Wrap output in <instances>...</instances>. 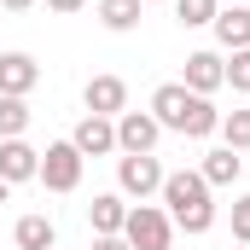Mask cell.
<instances>
[{"label":"cell","mask_w":250,"mask_h":250,"mask_svg":"<svg viewBox=\"0 0 250 250\" xmlns=\"http://www.w3.org/2000/svg\"><path fill=\"white\" fill-rule=\"evenodd\" d=\"M151 117L169 128V134H187V140H209V134L221 128V111H215L204 93L181 87V82H163V87L151 93Z\"/></svg>","instance_id":"obj_1"},{"label":"cell","mask_w":250,"mask_h":250,"mask_svg":"<svg viewBox=\"0 0 250 250\" xmlns=\"http://www.w3.org/2000/svg\"><path fill=\"white\" fill-rule=\"evenodd\" d=\"M163 209H169V221L181 233H192V239L215 227V198H209V181L198 169H169L163 175Z\"/></svg>","instance_id":"obj_2"},{"label":"cell","mask_w":250,"mask_h":250,"mask_svg":"<svg viewBox=\"0 0 250 250\" xmlns=\"http://www.w3.org/2000/svg\"><path fill=\"white\" fill-rule=\"evenodd\" d=\"M123 239L134 250H175V221H169V209H157V204H128Z\"/></svg>","instance_id":"obj_3"},{"label":"cell","mask_w":250,"mask_h":250,"mask_svg":"<svg viewBox=\"0 0 250 250\" xmlns=\"http://www.w3.org/2000/svg\"><path fill=\"white\" fill-rule=\"evenodd\" d=\"M82 163H87V157H82L70 140H53V146L41 151V175H35V181L47 192H76L82 187Z\"/></svg>","instance_id":"obj_4"},{"label":"cell","mask_w":250,"mask_h":250,"mask_svg":"<svg viewBox=\"0 0 250 250\" xmlns=\"http://www.w3.org/2000/svg\"><path fill=\"white\" fill-rule=\"evenodd\" d=\"M163 163L151 157V151H134V157H117V187H123V198H151V192H163Z\"/></svg>","instance_id":"obj_5"},{"label":"cell","mask_w":250,"mask_h":250,"mask_svg":"<svg viewBox=\"0 0 250 250\" xmlns=\"http://www.w3.org/2000/svg\"><path fill=\"white\" fill-rule=\"evenodd\" d=\"M157 140H163V123H157L151 111H123V117H117V151H123V157L157 151Z\"/></svg>","instance_id":"obj_6"},{"label":"cell","mask_w":250,"mask_h":250,"mask_svg":"<svg viewBox=\"0 0 250 250\" xmlns=\"http://www.w3.org/2000/svg\"><path fill=\"white\" fill-rule=\"evenodd\" d=\"M82 105H87V117H123L128 111V82L123 76H93L87 87H82Z\"/></svg>","instance_id":"obj_7"},{"label":"cell","mask_w":250,"mask_h":250,"mask_svg":"<svg viewBox=\"0 0 250 250\" xmlns=\"http://www.w3.org/2000/svg\"><path fill=\"white\" fill-rule=\"evenodd\" d=\"M181 87H192V93H215V87H227V59L221 53H209V47H198V53H187V76H181Z\"/></svg>","instance_id":"obj_8"},{"label":"cell","mask_w":250,"mask_h":250,"mask_svg":"<svg viewBox=\"0 0 250 250\" xmlns=\"http://www.w3.org/2000/svg\"><path fill=\"white\" fill-rule=\"evenodd\" d=\"M35 175H41V151L29 140H0V181L6 187H23Z\"/></svg>","instance_id":"obj_9"},{"label":"cell","mask_w":250,"mask_h":250,"mask_svg":"<svg viewBox=\"0 0 250 250\" xmlns=\"http://www.w3.org/2000/svg\"><path fill=\"white\" fill-rule=\"evenodd\" d=\"M35 82H41V64L29 53H0V93L6 99H29Z\"/></svg>","instance_id":"obj_10"},{"label":"cell","mask_w":250,"mask_h":250,"mask_svg":"<svg viewBox=\"0 0 250 250\" xmlns=\"http://www.w3.org/2000/svg\"><path fill=\"white\" fill-rule=\"evenodd\" d=\"M70 146H76L82 157H111V151H117V123H111V117H82L76 134H70Z\"/></svg>","instance_id":"obj_11"},{"label":"cell","mask_w":250,"mask_h":250,"mask_svg":"<svg viewBox=\"0 0 250 250\" xmlns=\"http://www.w3.org/2000/svg\"><path fill=\"white\" fill-rule=\"evenodd\" d=\"M209 29H215L221 53H245V47H250V6H221Z\"/></svg>","instance_id":"obj_12"},{"label":"cell","mask_w":250,"mask_h":250,"mask_svg":"<svg viewBox=\"0 0 250 250\" xmlns=\"http://www.w3.org/2000/svg\"><path fill=\"white\" fill-rule=\"evenodd\" d=\"M198 175L209 181V192H215V187H233V181L245 175V157H239L233 146H215V151H204V163H198Z\"/></svg>","instance_id":"obj_13"},{"label":"cell","mask_w":250,"mask_h":250,"mask_svg":"<svg viewBox=\"0 0 250 250\" xmlns=\"http://www.w3.org/2000/svg\"><path fill=\"white\" fill-rule=\"evenodd\" d=\"M87 221H93V239H111V233H123V221H128L123 192H99V198L87 204Z\"/></svg>","instance_id":"obj_14"},{"label":"cell","mask_w":250,"mask_h":250,"mask_svg":"<svg viewBox=\"0 0 250 250\" xmlns=\"http://www.w3.org/2000/svg\"><path fill=\"white\" fill-rule=\"evenodd\" d=\"M12 239H18V250H53V245H59V233H53L47 215H18Z\"/></svg>","instance_id":"obj_15"},{"label":"cell","mask_w":250,"mask_h":250,"mask_svg":"<svg viewBox=\"0 0 250 250\" xmlns=\"http://www.w3.org/2000/svg\"><path fill=\"white\" fill-rule=\"evenodd\" d=\"M140 12H146L140 0H99V23H105V29H117V35H128V29L140 23Z\"/></svg>","instance_id":"obj_16"},{"label":"cell","mask_w":250,"mask_h":250,"mask_svg":"<svg viewBox=\"0 0 250 250\" xmlns=\"http://www.w3.org/2000/svg\"><path fill=\"white\" fill-rule=\"evenodd\" d=\"M221 146H233V151H250V111L239 105V111H221Z\"/></svg>","instance_id":"obj_17"},{"label":"cell","mask_w":250,"mask_h":250,"mask_svg":"<svg viewBox=\"0 0 250 250\" xmlns=\"http://www.w3.org/2000/svg\"><path fill=\"white\" fill-rule=\"evenodd\" d=\"M23 128H29V99L0 93V140H23Z\"/></svg>","instance_id":"obj_18"},{"label":"cell","mask_w":250,"mask_h":250,"mask_svg":"<svg viewBox=\"0 0 250 250\" xmlns=\"http://www.w3.org/2000/svg\"><path fill=\"white\" fill-rule=\"evenodd\" d=\"M175 6V18L187 23V29H204V23H215V12H221V0H169Z\"/></svg>","instance_id":"obj_19"},{"label":"cell","mask_w":250,"mask_h":250,"mask_svg":"<svg viewBox=\"0 0 250 250\" xmlns=\"http://www.w3.org/2000/svg\"><path fill=\"white\" fill-rule=\"evenodd\" d=\"M227 87L233 93H250V47L245 53H227Z\"/></svg>","instance_id":"obj_20"},{"label":"cell","mask_w":250,"mask_h":250,"mask_svg":"<svg viewBox=\"0 0 250 250\" xmlns=\"http://www.w3.org/2000/svg\"><path fill=\"white\" fill-rule=\"evenodd\" d=\"M233 239L250 245V192H245V198H233Z\"/></svg>","instance_id":"obj_21"},{"label":"cell","mask_w":250,"mask_h":250,"mask_svg":"<svg viewBox=\"0 0 250 250\" xmlns=\"http://www.w3.org/2000/svg\"><path fill=\"white\" fill-rule=\"evenodd\" d=\"M93 250H134V245H128L123 233H111V239H93Z\"/></svg>","instance_id":"obj_22"},{"label":"cell","mask_w":250,"mask_h":250,"mask_svg":"<svg viewBox=\"0 0 250 250\" xmlns=\"http://www.w3.org/2000/svg\"><path fill=\"white\" fill-rule=\"evenodd\" d=\"M47 6H53V12H64V18H70V12H82L87 0H47Z\"/></svg>","instance_id":"obj_23"},{"label":"cell","mask_w":250,"mask_h":250,"mask_svg":"<svg viewBox=\"0 0 250 250\" xmlns=\"http://www.w3.org/2000/svg\"><path fill=\"white\" fill-rule=\"evenodd\" d=\"M0 6H6V12H29L35 0H0Z\"/></svg>","instance_id":"obj_24"},{"label":"cell","mask_w":250,"mask_h":250,"mask_svg":"<svg viewBox=\"0 0 250 250\" xmlns=\"http://www.w3.org/2000/svg\"><path fill=\"white\" fill-rule=\"evenodd\" d=\"M6 198H12V187H6V181H0V204H6Z\"/></svg>","instance_id":"obj_25"},{"label":"cell","mask_w":250,"mask_h":250,"mask_svg":"<svg viewBox=\"0 0 250 250\" xmlns=\"http://www.w3.org/2000/svg\"><path fill=\"white\" fill-rule=\"evenodd\" d=\"M140 6H169V0H140Z\"/></svg>","instance_id":"obj_26"},{"label":"cell","mask_w":250,"mask_h":250,"mask_svg":"<svg viewBox=\"0 0 250 250\" xmlns=\"http://www.w3.org/2000/svg\"><path fill=\"white\" fill-rule=\"evenodd\" d=\"M227 6H250V0H227Z\"/></svg>","instance_id":"obj_27"},{"label":"cell","mask_w":250,"mask_h":250,"mask_svg":"<svg viewBox=\"0 0 250 250\" xmlns=\"http://www.w3.org/2000/svg\"><path fill=\"white\" fill-rule=\"evenodd\" d=\"M239 250H250V245H239Z\"/></svg>","instance_id":"obj_28"},{"label":"cell","mask_w":250,"mask_h":250,"mask_svg":"<svg viewBox=\"0 0 250 250\" xmlns=\"http://www.w3.org/2000/svg\"><path fill=\"white\" fill-rule=\"evenodd\" d=\"M53 250H59V245H53Z\"/></svg>","instance_id":"obj_29"}]
</instances>
